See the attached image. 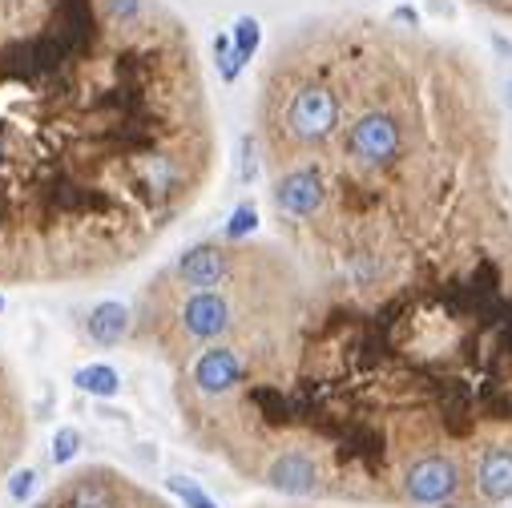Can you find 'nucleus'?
I'll return each instance as SVG.
<instances>
[{
  "label": "nucleus",
  "mask_w": 512,
  "mask_h": 508,
  "mask_svg": "<svg viewBox=\"0 0 512 508\" xmlns=\"http://www.w3.org/2000/svg\"><path fill=\"white\" fill-rule=\"evenodd\" d=\"M214 162L198 53L150 0H0V287L130 271Z\"/></svg>",
  "instance_id": "nucleus-1"
},
{
  "label": "nucleus",
  "mask_w": 512,
  "mask_h": 508,
  "mask_svg": "<svg viewBox=\"0 0 512 508\" xmlns=\"http://www.w3.org/2000/svg\"><path fill=\"white\" fill-rule=\"evenodd\" d=\"M460 484L464 468L456 456H420L400 476V488L412 504H452L460 496Z\"/></svg>",
  "instance_id": "nucleus-2"
},
{
  "label": "nucleus",
  "mask_w": 512,
  "mask_h": 508,
  "mask_svg": "<svg viewBox=\"0 0 512 508\" xmlns=\"http://www.w3.org/2000/svg\"><path fill=\"white\" fill-rule=\"evenodd\" d=\"M25 432H29L25 392L17 384V371L9 367V359L0 355V472H9L13 460L21 456Z\"/></svg>",
  "instance_id": "nucleus-3"
},
{
  "label": "nucleus",
  "mask_w": 512,
  "mask_h": 508,
  "mask_svg": "<svg viewBox=\"0 0 512 508\" xmlns=\"http://www.w3.org/2000/svg\"><path fill=\"white\" fill-rule=\"evenodd\" d=\"M472 488L484 504H500L512 496V448H488L472 460Z\"/></svg>",
  "instance_id": "nucleus-4"
},
{
  "label": "nucleus",
  "mask_w": 512,
  "mask_h": 508,
  "mask_svg": "<svg viewBox=\"0 0 512 508\" xmlns=\"http://www.w3.org/2000/svg\"><path fill=\"white\" fill-rule=\"evenodd\" d=\"M85 331H89V339L97 347H117V343L130 339V331H134V311L125 303H101V307L89 311Z\"/></svg>",
  "instance_id": "nucleus-5"
},
{
  "label": "nucleus",
  "mask_w": 512,
  "mask_h": 508,
  "mask_svg": "<svg viewBox=\"0 0 512 508\" xmlns=\"http://www.w3.org/2000/svg\"><path fill=\"white\" fill-rule=\"evenodd\" d=\"M73 388L77 392H89L97 400H113L121 392V375L109 367V363H85L77 375H73Z\"/></svg>",
  "instance_id": "nucleus-6"
},
{
  "label": "nucleus",
  "mask_w": 512,
  "mask_h": 508,
  "mask_svg": "<svg viewBox=\"0 0 512 508\" xmlns=\"http://www.w3.org/2000/svg\"><path fill=\"white\" fill-rule=\"evenodd\" d=\"M259 226H263V214H259V202H238L234 206V214H230V222H226V238H234V242H242V238H254L259 234Z\"/></svg>",
  "instance_id": "nucleus-7"
},
{
  "label": "nucleus",
  "mask_w": 512,
  "mask_h": 508,
  "mask_svg": "<svg viewBox=\"0 0 512 508\" xmlns=\"http://www.w3.org/2000/svg\"><path fill=\"white\" fill-rule=\"evenodd\" d=\"M214 61H218V73H222L226 85H234L238 73H242V65H246V57L234 49L230 33H218V37H214Z\"/></svg>",
  "instance_id": "nucleus-8"
},
{
  "label": "nucleus",
  "mask_w": 512,
  "mask_h": 508,
  "mask_svg": "<svg viewBox=\"0 0 512 508\" xmlns=\"http://www.w3.org/2000/svg\"><path fill=\"white\" fill-rule=\"evenodd\" d=\"M230 41H234V49L250 61L254 53H259V41H263L259 21H254V17H238V21H234V29H230Z\"/></svg>",
  "instance_id": "nucleus-9"
},
{
  "label": "nucleus",
  "mask_w": 512,
  "mask_h": 508,
  "mask_svg": "<svg viewBox=\"0 0 512 508\" xmlns=\"http://www.w3.org/2000/svg\"><path fill=\"white\" fill-rule=\"evenodd\" d=\"M166 484H170V492H174L186 508H218V504H214V496H210V492H202L190 476H170Z\"/></svg>",
  "instance_id": "nucleus-10"
},
{
  "label": "nucleus",
  "mask_w": 512,
  "mask_h": 508,
  "mask_svg": "<svg viewBox=\"0 0 512 508\" xmlns=\"http://www.w3.org/2000/svg\"><path fill=\"white\" fill-rule=\"evenodd\" d=\"M77 448H81V432H77V428H61V432L53 436V460H57V464H69V460L77 456Z\"/></svg>",
  "instance_id": "nucleus-11"
},
{
  "label": "nucleus",
  "mask_w": 512,
  "mask_h": 508,
  "mask_svg": "<svg viewBox=\"0 0 512 508\" xmlns=\"http://www.w3.org/2000/svg\"><path fill=\"white\" fill-rule=\"evenodd\" d=\"M33 484H37V472H33V468L9 472V496H13V500H29V496H33Z\"/></svg>",
  "instance_id": "nucleus-12"
},
{
  "label": "nucleus",
  "mask_w": 512,
  "mask_h": 508,
  "mask_svg": "<svg viewBox=\"0 0 512 508\" xmlns=\"http://www.w3.org/2000/svg\"><path fill=\"white\" fill-rule=\"evenodd\" d=\"M396 21H404V25H412V29L420 25V17H416V9H408V5H400V9H396Z\"/></svg>",
  "instance_id": "nucleus-13"
},
{
  "label": "nucleus",
  "mask_w": 512,
  "mask_h": 508,
  "mask_svg": "<svg viewBox=\"0 0 512 508\" xmlns=\"http://www.w3.org/2000/svg\"><path fill=\"white\" fill-rule=\"evenodd\" d=\"M508 105H512V81H508Z\"/></svg>",
  "instance_id": "nucleus-14"
},
{
  "label": "nucleus",
  "mask_w": 512,
  "mask_h": 508,
  "mask_svg": "<svg viewBox=\"0 0 512 508\" xmlns=\"http://www.w3.org/2000/svg\"><path fill=\"white\" fill-rule=\"evenodd\" d=\"M0 311H5V299H0Z\"/></svg>",
  "instance_id": "nucleus-15"
}]
</instances>
